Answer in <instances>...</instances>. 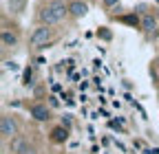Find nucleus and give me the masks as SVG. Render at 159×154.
Returning a JSON list of instances; mask_svg holds the SVG:
<instances>
[{
	"mask_svg": "<svg viewBox=\"0 0 159 154\" xmlns=\"http://www.w3.org/2000/svg\"><path fill=\"white\" fill-rule=\"evenodd\" d=\"M64 18H69V2H64V0H47L38 11L40 24L55 27V24L62 22Z\"/></svg>",
	"mask_w": 159,
	"mask_h": 154,
	"instance_id": "obj_1",
	"label": "nucleus"
},
{
	"mask_svg": "<svg viewBox=\"0 0 159 154\" xmlns=\"http://www.w3.org/2000/svg\"><path fill=\"white\" fill-rule=\"evenodd\" d=\"M53 37H55V29H53V27H49V24H40V27L33 29L29 44H31L33 49H44L47 44L53 42Z\"/></svg>",
	"mask_w": 159,
	"mask_h": 154,
	"instance_id": "obj_2",
	"label": "nucleus"
},
{
	"mask_svg": "<svg viewBox=\"0 0 159 154\" xmlns=\"http://www.w3.org/2000/svg\"><path fill=\"white\" fill-rule=\"evenodd\" d=\"M18 132H20V126H18L16 117L2 114L0 117V137H2V141H11L13 137H18Z\"/></svg>",
	"mask_w": 159,
	"mask_h": 154,
	"instance_id": "obj_3",
	"label": "nucleus"
},
{
	"mask_svg": "<svg viewBox=\"0 0 159 154\" xmlns=\"http://www.w3.org/2000/svg\"><path fill=\"white\" fill-rule=\"evenodd\" d=\"M7 148H9V152H13V154H33V145H29V141L25 139V137H13L11 141H2Z\"/></svg>",
	"mask_w": 159,
	"mask_h": 154,
	"instance_id": "obj_4",
	"label": "nucleus"
},
{
	"mask_svg": "<svg viewBox=\"0 0 159 154\" xmlns=\"http://www.w3.org/2000/svg\"><path fill=\"white\" fill-rule=\"evenodd\" d=\"M29 117H31L33 121L44 123V121H49V119H51V108H49L47 104L35 101V104H31V106H29Z\"/></svg>",
	"mask_w": 159,
	"mask_h": 154,
	"instance_id": "obj_5",
	"label": "nucleus"
},
{
	"mask_svg": "<svg viewBox=\"0 0 159 154\" xmlns=\"http://www.w3.org/2000/svg\"><path fill=\"white\" fill-rule=\"evenodd\" d=\"M86 13H89L86 0H71L69 2V18L71 20H82Z\"/></svg>",
	"mask_w": 159,
	"mask_h": 154,
	"instance_id": "obj_6",
	"label": "nucleus"
},
{
	"mask_svg": "<svg viewBox=\"0 0 159 154\" xmlns=\"http://www.w3.org/2000/svg\"><path fill=\"white\" fill-rule=\"evenodd\" d=\"M139 29H142L146 35H150V33H155L157 31V18L152 15V13H142V20H139Z\"/></svg>",
	"mask_w": 159,
	"mask_h": 154,
	"instance_id": "obj_7",
	"label": "nucleus"
},
{
	"mask_svg": "<svg viewBox=\"0 0 159 154\" xmlns=\"http://www.w3.org/2000/svg\"><path fill=\"white\" fill-rule=\"evenodd\" d=\"M0 44H2V49H13V46H18V31H13V29H2V33H0Z\"/></svg>",
	"mask_w": 159,
	"mask_h": 154,
	"instance_id": "obj_8",
	"label": "nucleus"
},
{
	"mask_svg": "<svg viewBox=\"0 0 159 154\" xmlns=\"http://www.w3.org/2000/svg\"><path fill=\"white\" fill-rule=\"evenodd\" d=\"M53 143H66V139H69V128H64V126H55L53 130H51V137H49Z\"/></svg>",
	"mask_w": 159,
	"mask_h": 154,
	"instance_id": "obj_9",
	"label": "nucleus"
},
{
	"mask_svg": "<svg viewBox=\"0 0 159 154\" xmlns=\"http://www.w3.org/2000/svg\"><path fill=\"white\" fill-rule=\"evenodd\" d=\"M22 84H25V86H31V84H33V71H31V68L25 71V82H22Z\"/></svg>",
	"mask_w": 159,
	"mask_h": 154,
	"instance_id": "obj_10",
	"label": "nucleus"
},
{
	"mask_svg": "<svg viewBox=\"0 0 159 154\" xmlns=\"http://www.w3.org/2000/svg\"><path fill=\"white\" fill-rule=\"evenodd\" d=\"M117 2L119 0H102V7L104 9H113V7H117Z\"/></svg>",
	"mask_w": 159,
	"mask_h": 154,
	"instance_id": "obj_11",
	"label": "nucleus"
},
{
	"mask_svg": "<svg viewBox=\"0 0 159 154\" xmlns=\"http://www.w3.org/2000/svg\"><path fill=\"white\" fill-rule=\"evenodd\" d=\"M146 154H159V150L157 148H150V150H146Z\"/></svg>",
	"mask_w": 159,
	"mask_h": 154,
	"instance_id": "obj_12",
	"label": "nucleus"
},
{
	"mask_svg": "<svg viewBox=\"0 0 159 154\" xmlns=\"http://www.w3.org/2000/svg\"><path fill=\"white\" fill-rule=\"evenodd\" d=\"M155 2H157V5H159V0H155Z\"/></svg>",
	"mask_w": 159,
	"mask_h": 154,
	"instance_id": "obj_13",
	"label": "nucleus"
}]
</instances>
